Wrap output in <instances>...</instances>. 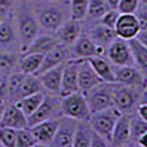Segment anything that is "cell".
I'll return each mask as SVG.
<instances>
[{
  "label": "cell",
  "instance_id": "1",
  "mask_svg": "<svg viewBox=\"0 0 147 147\" xmlns=\"http://www.w3.org/2000/svg\"><path fill=\"white\" fill-rule=\"evenodd\" d=\"M60 107L63 116L73 118L75 121H88L91 116L85 95L80 91L62 96L60 101Z\"/></svg>",
  "mask_w": 147,
  "mask_h": 147
},
{
  "label": "cell",
  "instance_id": "2",
  "mask_svg": "<svg viewBox=\"0 0 147 147\" xmlns=\"http://www.w3.org/2000/svg\"><path fill=\"white\" fill-rule=\"evenodd\" d=\"M121 115L122 113L119 111L116 110L114 106H111L109 109L91 114L88 118V123L92 129L97 134H100L111 145V136L113 128Z\"/></svg>",
  "mask_w": 147,
  "mask_h": 147
},
{
  "label": "cell",
  "instance_id": "3",
  "mask_svg": "<svg viewBox=\"0 0 147 147\" xmlns=\"http://www.w3.org/2000/svg\"><path fill=\"white\" fill-rule=\"evenodd\" d=\"M40 24L36 12L30 9H21L18 16V32L20 38V48L24 52L31 41L39 34Z\"/></svg>",
  "mask_w": 147,
  "mask_h": 147
},
{
  "label": "cell",
  "instance_id": "4",
  "mask_svg": "<svg viewBox=\"0 0 147 147\" xmlns=\"http://www.w3.org/2000/svg\"><path fill=\"white\" fill-rule=\"evenodd\" d=\"M140 100V88L127 86L119 83H112L113 106L122 114H128Z\"/></svg>",
  "mask_w": 147,
  "mask_h": 147
},
{
  "label": "cell",
  "instance_id": "5",
  "mask_svg": "<svg viewBox=\"0 0 147 147\" xmlns=\"http://www.w3.org/2000/svg\"><path fill=\"white\" fill-rule=\"evenodd\" d=\"M86 103L91 114L113 106L112 102V83L102 82L85 94Z\"/></svg>",
  "mask_w": 147,
  "mask_h": 147
},
{
  "label": "cell",
  "instance_id": "6",
  "mask_svg": "<svg viewBox=\"0 0 147 147\" xmlns=\"http://www.w3.org/2000/svg\"><path fill=\"white\" fill-rule=\"evenodd\" d=\"M36 16L39 24L48 31H55L64 22V11L59 5H42Z\"/></svg>",
  "mask_w": 147,
  "mask_h": 147
},
{
  "label": "cell",
  "instance_id": "7",
  "mask_svg": "<svg viewBox=\"0 0 147 147\" xmlns=\"http://www.w3.org/2000/svg\"><path fill=\"white\" fill-rule=\"evenodd\" d=\"M115 83L136 88H146V74L134 65L117 66L114 69Z\"/></svg>",
  "mask_w": 147,
  "mask_h": 147
},
{
  "label": "cell",
  "instance_id": "8",
  "mask_svg": "<svg viewBox=\"0 0 147 147\" xmlns=\"http://www.w3.org/2000/svg\"><path fill=\"white\" fill-rule=\"evenodd\" d=\"M78 64V85L79 91L83 93L84 95L100 83H102V80L97 76L93 67L88 63L86 59H75Z\"/></svg>",
  "mask_w": 147,
  "mask_h": 147
},
{
  "label": "cell",
  "instance_id": "9",
  "mask_svg": "<svg viewBox=\"0 0 147 147\" xmlns=\"http://www.w3.org/2000/svg\"><path fill=\"white\" fill-rule=\"evenodd\" d=\"M107 58L115 66L135 65L127 41L116 38L107 48Z\"/></svg>",
  "mask_w": 147,
  "mask_h": 147
},
{
  "label": "cell",
  "instance_id": "10",
  "mask_svg": "<svg viewBox=\"0 0 147 147\" xmlns=\"http://www.w3.org/2000/svg\"><path fill=\"white\" fill-rule=\"evenodd\" d=\"M59 109L61 110L59 98H57L53 95H45L42 103L39 105V107L27 117L28 127L38 124L40 122H43L45 119L53 118V116L55 115L57 111Z\"/></svg>",
  "mask_w": 147,
  "mask_h": 147
},
{
  "label": "cell",
  "instance_id": "11",
  "mask_svg": "<svg viewBox=\"0 0 147 147\" xmlns=\"http://www.w3.org/2000/svg\"><path fill=\"white\" fill-rule=\"evenodd\" d=\"M71 48L74 59H88L94 55H103L105 53L104 47L96 45L88 34L82 33L74 41Z\"/></svg>",
  "mask_w": 147,
  "mask_h": 147
},
{
  "label": "cell",
  "instance_id": "12",
  "mask_svg": "<svg viewBox=\"0 0 147 147\" xmlns=\"http://www.w3.org/2000/svg\"><path fill=\"white\" fill-rule=\"evenodd\" d=\"M59 124L55 135L53 137L51 145L59 147H71L73 146V135L75 127L79 121H75L73 118L63 116L58 119Z\"/></svg>",
  "mask_w": 147,
  "mask_h": 147
},
{
  "label": "cell",
  "instance_id": "13",
  "mask_svg": "<svg viewBox=\"0 0 147 147\" xmlns=\"http://www.w3.org/2000/svg\"><path fill=\"white\" fill-rule=\"evenodd\" d=\"M116 37L123 40H131L137 36L140 31V21L135 13H119L114 27Z\"/></svg>",
  "mask_w": 147,
  "mask_h": 147
},
{
  "label": "cell",
  "instance_id": "14",
  "mask_svg": "<svg viewBox=\"0 0 147 147\" xmlns=\"http://www.w3.org/2000/svg\"><path fill=\"white\" fill-rule=\"evenodd\" d=\"M79 91L78 85V64L76 60H70L64 63L63 72H62V80H61V88H60L59 95L66 96Z\"/></svg>",
  "mask_w": 147,
  "mask_h": 147
},
{
  "label": "cell",
  "instance_id": "15",
  "mask_svg": "<svg viewBox=\"0 0 147 147\" xmlns=\"http://www.w3.org/2000/svg\"><path fill=\"white\" fill-rule=\"evenodd\" d=\"M58 124H59L58 119L51 118L30 126V131L34 136V138L37 140L38 145H51L58 128Z\"/></svg>",
  "mask_w": 147,
  "mask_h": 147
},
{
  "label": "cell",
  "instance_id": "16",
  "mask_svg": "<svg viewBox=\"0 0 147 147\" xmlns=\"http://www.w3.org/2000/svg\"><path fill=\"white\" fill-rule=\"evenodd\" d=\"M0 126L11 127L15 129L27 128L28 127L27 116L17 106V104H11V105L7 106L6 109H3L2 116L0 119Z\"/></svg>",
  "mask_w": 147,
  "mask_h": 147
},
{
  "label": "cell",
  "instance_id": "17",
  "mask_svg": "<svg viewBox=\"0 0 147 147\" xmlns=\"http://www.w3.org/2000/svg\"><path fill=\"white\" fill-rule=\"evenodd\" d=\"M131 138V117L128 114H122L113 128L111 136V145L124 146L128 144Z\"/></svg>",
  "mask_w": 147,
  "mask_h": 147
},
{
  "label": "cell",
  "instance_id": "18",
  "mask_svg": "<svg viewBox=\"0 0 147 147\" xmlns=\"http://www.w3.org/2000/svg\"><path fill=\"white\" fill-rule=\"evenodd\" d=\"M67 47L62 43H58L53 49H51L49 52H47L43 55V60L40 67L38 69L36 75H39L44 71L59 65L61 63L65 62L66 57H67Z\"/></svg>",
  "mask_w": 147,
  "mask_h": 147
},
{
  "label": "cell",
  "instance_id": "19",
  "mask_svg": "<svg viewBox=\"0 0 147 147\" xmlns=\"http://www.w3.org/2000/svg\"><path fill=\"white\" fill-rule=\"evenodd\" d=\"M58 40L60 43L64 44L66 47H71L73 42L80 37L82 32V26L78 20H69L64 21L58 29L55 30Z\"/></svg>",
  "mask_w": 147,
  "mask_h": 147
},
{
  "label": "cell",
  "instance_id": "20",
  "mask_svg": "<svg viewBox=\"0 0 147 147\" xmlns=\"http://www.w3.org/2000/svg\"><path fill=\"white\" fill-rule=\"evenodd\" d=\"M64 63L65 62L54 66V67H51V69H49V70H47V71H44L38 75L42 86L47 88L48 91H50L51 93L59 94Z\"/></svg>",
  "mask_w": 147,
  "mask_h": 147
},
{
  "label": "cell",
  "instance_id": "21",
  "mask_svg": "<svg viewBox=\"0 0 147 147\" xmlns=\"http://www.w3.org/2000/svg\"><path fill=\"white\" fill-rule=\"evenodd\" d=\"M97 76L105 83H114V69L109 60L104 59L102 55H94L86 59Z\"/></svg>",
  "mask_w": 147,
  "mask_h": 147
},
{
  "label": "cell",
  "instance_id": "22",
  "mask_svg": "<svg viewBox=\"0 0 147 147\" xmlns=\"http://www.w3.org/2000/svg\"><path fill=\"white\" fill-rule=\"evenodd\" d=\"M58 43H60L59 40L50 34H38L23 53H40L44 55Z\"/></svg>",
  "mask_w": 147,
  "mask_h": 147
},
{
  "label": "cell",
  "instance_id": "23",
  "mask_svg": "<svg viewBox=\"0 0 147 147\" xmlns=\"http://www.w3.org/2000/svg\"><path fill=\"white\" fill-rule=\"evenodd\" d=\"M127 43L131 50L134 64L140 69L142 72L146 74L147 70V45L143 44L136 38L127 40Z\"/></svg>",
  "mask_w": 147,
  "mask_h": 147
},
{
  "label": "cell",
  "instance_id": "24",
  "mask_svg": "<svg viewBox=\"0 0 147 147\" xmlns=\"http://www.w3.org/2000/svg\"><path fill=\"white\" fill-rule=\"evenodd\" d=\"M88 37L92 39V41L96 45H101V47H104V48L109 47L111 42L114 41L117 38L114 29L107 28V27H105L101 23L91 30Z\"/></svg>",
  "mask_w": 147,
  "mask_h": 147
},
{
  "label": "cell",
  "instance_id": "25",
  "mask_svg": "<svg viewBox=\"0 0 147 147\" xmlns=\"http://www.w3.org/2000/svg\"><path fill=\"white\" fill-rule=\"evenodd\" d=\"M24 55L21 60L18 62V69L19 71L24 74H36L38 69L40 67L43 54L40 53H23Z\"/></svg>",
  "mask_w": 147,
  "mask_h": 147
},
{
  "label": "cell",
  "instance_id": "26",
  "mask_svg": "<svg viewBox=\"0 0 147 147\" xmlns=\"http://www.w3.org/2000/svg\"><path fill=\"white\" fill-rule=\"evenodd\" d=\"M92 127L88 121H79L73 135V146L74 147H90Z\"/></svg>",
  "mask_w": 147,
  "mask_h": 147
},
{
  "label": "cell",
  "instance_id": "27",
  "mask_svg": "<svg viewBox=\"0 0 147 147\" xmlns=\"http://www.w3.org/2000/svg\"><path fill=\"white\" fill-rule=\"evenodd\" d=\"M44 96H45V94L42 91H40V92H37V93H33V94H30L28 96L19 98L18 101H16V104L28 117L29 115H31L34 111L37 110L39 105L42 103Z\"/></svg>",
  "mask_w": 147,
  "mask_h": 147
},
{
  "label": "cell",
  "instance_id": "28",
  "mask_svg": "<svg viewBox=\"0 0 147 147\" xmlns=\"http://www.w3.org/2000/svg\"><path fill=\"white\" fill-rule=\"evenodd\" d=\"M42 84L39 80V76L36 74H26L22 84L20 86V90L18 92V95H17V100L18 101L19 98L24 97V96H28L30 94H33V93H37L42 91Z\"/></svg>",
  "mask_w": 147,
  "mask_h": 147
},
{
  "label": "cell",
  "instance_id": "29",
  "mask_svg": "<svg viewBox=\"0 0 147 147\" xmlns=\"http://www.w3.org/2000/svg\"><path fill=\"white\" fill-rule=\"evenodd\" d=\"M17 39L16 31L12 22L8 19H2L0 22V45L6 47L13 43Z\"/></svg>",
  "mask_w": 147,
  "mask_h": 147
},
{
  "label": "cell",
  "instance_id": "30",
  "mask_svg": "<svg viewBox=\"0 0 147 147\" xmlns=\"http://www.w3.org/2000/svg\"><path fill=\"white\" fill-rule=\"evenodd\" d=\"M18 55L11 52H0V73L6 75L11 73L18 66Z\"/></svg>",
  "mask_w": 147,
  "mask_h": 147
},
{
  "label": "cell",
  "instance_id": "31",
  "mask_svg": "<svg viewBox=\"0 0 147 147\" xmlns=\"http://www.w3.org/2000/svg\"><path fill=\"white\" fill-rule=\"evenodd\" d=\"M24 76H26V74L19 71V72H15V73L10 74V76L7 78L8 96H9L10 100H12L15 102L17 100V95H18V92L20 90V86H21Z\"/></svg>",
  "mask_w": 147,
  "mask_h": 147
},
{
  "label": "cell",
  "instance_id": "32",
  "mask_svg": "<svg viewBox=\"0 0 147 147\" xmlns=\"http://www.w3.org/2000/svg\"><path fill=\"white\" fill-rule=\"evenodd\" d=\"M90 0H71L70 13L71 19L81 21L88 16V8Z\"/></svg>",
  "mask_w": 147,
  "mask_h": 147
},
{
  "label": "cell",
  "instance_id": "33",
  "mask_svg": "<svg viewBox=\"0 0 147 147\" xmlns=\"http://www.w3.org/2000/svg\"><path fill=\"white\" fill-rule=\"evenodd\" d=\"M38 146V142L32 135L30 129L21 128L17 129V140H16V147H31Z\"/></svg>",
  "mask_w": 147,
  "mask_h": 147
},
{
  "label": "cell",
  "instance_id": "34",
  "mask_svg": "<svg viewBox=\"0 0 147 147\" xmlns=\"http://www.w3.org/2000/svg\"><path fill=\"white\" fill-rule=\"evenodd\" d=\"M109 9L110 8H109L105 0H90L88 1V15L91 18L100 19Z\"/></svg>",
  "mask_w": 147,
  "mask_h": 147
},
{
  "label": "cell",
  "instance_id": "35",
  "mask_svg": "<svg viewBox=\"0 0 147 147\" xmlns=\"http://www.w3.org/2000/svg\"><path fill=\"white\" fill-rule=\"evenodd\" d=\"M17 129L6 126H0V145L6 147H16Z\"/></svg>",
  "mask_w": 147,
  "mask_h": 147
},
{
  "label": "cell",
  "instance_id": "36",
  "mask_svg": "<svg viewBox=\"0 0 147 147\" xmlns=\"http://www.w3.org/2000/svg\"><path fill=\"white\" fill-rule=\"evenodd\" d=\"M145 133H147V122L143 121L140 117L131 121V137L133 136L136 140Z\"/></svg>",
  "mask_w": 147,
  "mask_h": 147
},
{
  "label": "cell",
  "instance_id": "37",
  "mask_svg": "<svg viewBox=\"0 0 147 147\" xmlns=\"http://www.w3.org/2000/svg\"><path fill=\"white\" fill-rule=\"evenodd\" d=\"M118 16H119V12H118L116 9H109L105 13H104L100 19H101V24H103L107 28H111V29H114L115 24H116V21L118 19Z\"/></svg>",
  "mask_w": 147,
  "mask_h": 147
},
{
  "label": "cell",
  "instance_id": "38",
  "mask_svg": "<svg viewBox=\"0 0 147 147\" xmlns=\"http://www.w3.org/2000/svg\"><path fill=\"white\" fill-rule=\"evenodd\" d=\"M140 6V0H119L117 11L119 13H135Z\"/></svg>",
  "mask_w": 147,
  "mask_h": 147
},
{
  "label": "cell",
  "instance_id": "39",
  "mask_svg": "<svg viewBox=\"0 0 147 147\" xmlns=\"http://www.w3.org/2000/svg\"><path fill=\"white\" fill-rule=\"evenodd\" d=\"M110 145L109 142L103 138L100 134L92 131V135H91V142H90V147H107Z\"/></svg>",
  "mask_w": 147,
  "mask_h": 147
},
{
  "label": "cell",
  "instance_id": "40",
  "mask_svg": "<svg viewBox=\"0 0 147 147\" xmlns=\"http://www.w3.org/2000/svg\"><path fill=\"white\" fill-rule=\"evenodd\" d=\"M13 3L15 0H0V18L5 19L7 17Z\"/></svg>",
  "mask_w": 147,
  "mask_h": 147
},
{
  "label": "cell",
  "instance_id": "41",
  "mask_svg": "<svg viewBox=\"0 0 147 147\" xmlns=\"http://www.w3.org/2000/svg\"><path fill=\"white\" fill-rule=\"evenodd\" d=\"M6 98H9V96H8V81L5 75H1V78H0V103H3V101Z\"/></svg>",
  "mask_w": 147,
  "mask_h": 147
},
{
  "label": "cell",
  "instance_id": "42",
  "mask_svg": "<svg viewBox=\"0 0 147 147\" xmlns=\"http://www.w3.org/2000/svg\"><path fill=\"white\" fill-rule=\"evenodd\" d=\"M137 114H138V117H140L143 121L147 122V104H146V102H140V104L138 105V109H137Z\"/></svg>",
  "mask_w": 147,
  "mask_h": 147
},
{
  "label": "cell",
  "instance_id": "43",
  "mask_svg": "<svg viewBox=\"0 0 147 147\" xmlns=\"http://www.w3.org/2000/svg\"><path fill=\"white\" fill-rule=\"evenodd\" d=\"M136 140H137V144L140 147H147V133L140 135V137L136 138Z\"/></svg>",
  "mask_w": 147,
  "mask_h": 147
},
{
  "label": "cell",
  "instance_id": "44",
  "mask_svg": "<svg viewBox=\"0 0 147 147\" xmlns=\"http://www.w3.org/2000/svg\"><path fill=\"white\" fill-rule=\"evenodd\" d=\"M105 1H106V3H107L110 9H116L117 10L119 0H105Z\"/></svg>",
  "mask_w": 147,
  "mask_h": 147
},
{
  "label": "cell",
  "instance_id": "45",
  "mask_svg": "<svg viewBox=\"0 0 147 147\" xmlns=\"http://www.w3.org/2000/svg\"><path fill=\"white\" fill-rule=\"evenodd\" d=\"M3 109H5V107H3V105L0 103V119H1V116H2V112H3Z\"/></svg>",
  "mask_w": 147,
  "mask_h": 147
},
{
  "label": "cell",
  "instance_id": "46",
  "mask_svg": "<svg viewBox=\"0 0 147 147\" xmlns=\"http://www.w3.org/2000/svg\"><path fill=\"white\" fill-rule=\"evenodd\" d=\"M140 5H145V6H147V0H140Z\"/></svg>",
  "mask_w": 147,
  "mask_h": 147
},
{
  "label": "cell",
  "instance_id": "47",
  "mask_svg": "<svg viewBox=\"0 0 147 147\" xmlns=\"http://www.w3.org/2000/svg\"><path fill=\"white\" fill-rule=\"evenodd\" d=\"M1 21H2V18H0V22H1Z\"/></svg>",
  "mask_w": 147,
  "mask_h": 147
},
{
  "label": "cell",
  "instance_id": "48",
  "mask_svg": "<svg viewBox=\"0 0 147 147\" xmlns=\"http://www.w3.org/2000/svg\"><path fill=\"white\" fill-rule=\"evenodd\" d=\"M1 75H3V74H1V73H0V78H1Z\"/></svg>",
  "mask_w": 147,
  "mask_h": 147
}]
</instances>
